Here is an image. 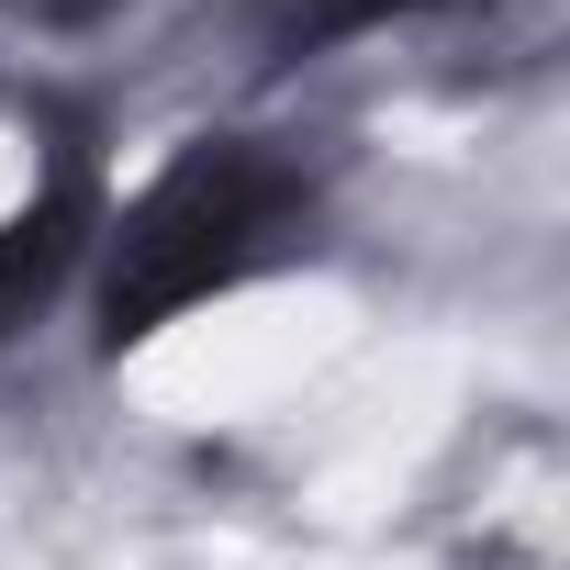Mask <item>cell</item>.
Listing matches in <instances>:
<instances>
[{"label": "cell", "mask_w": 570, "mask_h": 570, "mask_svg": "<svg viewBox=\"0 0 570 570\" xmlns=\"http://www.w3.org/2000/svg\"><path fill=\"white\" fill-rule=\"evenodd\" d=\"M314 168L279 157L257 135H190L90 246V347L135 358L202 303L246 292L257 268H279L314 224Z\"/></svg>", "instance_id": "6da1fadb"}, {"label": "cell", "mask_w": 570, "mask_h": 570, "mask_svg": "<svg viewBox=\"0 0 570 570\" xmlns=\"http://www.w3.org/2000/svg\"><path fill=\"white\" fill-rule=\"evenodd\" d=\"M101 224H112L101 157H90V135H57V146H46V168H35V190L0 213V347H12L46 303H68L79 279H90Z\"/></svg>", "instance_id": "7a4b0ae2"}, {"label": "cell", "mask_w": 570, "mask_h": 570, "mask_svg": "<svg viewBox=\"0 0 570 570\" xmlns=\"http://www.w3.org/2000/svg\"><path fill=\"white\" fill-rule=\"evenodd\" d=\"M246 12V35H257V57H325V46H358V35H381V23H425V12H459V0H235Z\"/></svg>", "instance_id": "3957f363"}]
</instances>
